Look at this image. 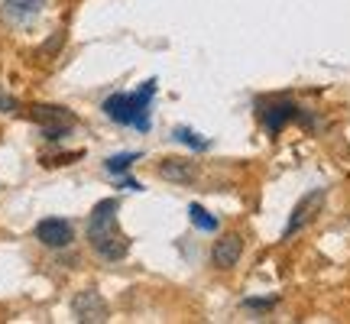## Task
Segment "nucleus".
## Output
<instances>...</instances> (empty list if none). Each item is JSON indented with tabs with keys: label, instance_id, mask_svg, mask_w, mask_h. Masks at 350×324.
I'll return each instance as SVG.
<instances>
[{
	"label": "nucleus",
	"instance_id": "4",
	"mask_svg": "<svg viewBox=\"0 0 350 324\" xmlns=\"http://www.w3.org/2000/svg\"><path fill=\"white\" fill-rule=\"evenodd\" d=\"M325 201H327V188H312L308 195H301V201L295 204V211H292V217H288L286 230H282V240H292L295 234H301V230L321 214Z\"/></svg>",
	"mask_w": 350,
	"mask_h": 324
},
{
	"label": "nucleus",
	"instance_id": "12",
	"mask_svg": "<svg viewBox=\"0 0 350 324\" xmlns=\"http://www.w3.org/2000/svg\"><path fill=\"white\" fill-rule=\"evenodd\" d=\"M175 139L185 143V146H191V150H208V146H211V139L195 133V130H188V126H178V130H175Z\"/></svg>",
	"mask_w": 350,
	"mask_h": 324
},
{
	"label": "nucleus",
	"instance_id": "16",
	"mask_svg": "<svg viewBox=\"0 0 350 324\" xmlns=\"http://www.w3.org/2000/svg\"><path fill=\"white\" fill-rule=\"evenodd\" d=\"M62 33H55V36H52L49 39V42H46V46H42V55H49V52H55V49H59V46H62Z\"/></svg>",
	"mask_w": 350,
	"mask_h": 324
},
{
	"label": "nucleus",
	"instance_id": "9",
	"mask_svg": "<svg viewBox=\"0 0 350 324\" xmlns=\"http://www.w3.org/2000/svg\"><path fill=\"white\" fill-rule=\"evenodd\" d=\"M159 178L175 182V185H191L198 178V169H195V162L188 159H163L159 162Z\"/></svg>",
	"mask_w": 350,
	"mask_h": 324
},
{
	"label": "nucleus",
	"instance_id": "7",
	"mask_svg": "<svg viewBox=\"0 0 350 324\" xmlns=\"http://www.w3.org/2000/svg\"><path fill=\"white\" fill-rule=\"evenodd\" d=\"M36 240L49 249H62L75 240V230H72V224L62 221V217H46V221L36 224Z\"/></svg>",
	"mask_w": 350,
	"mask_h": 324
},
{
	"label": "nucleus",
	"instance_id": "17",
	"mask_svg": "<svg viewBox=\"0 0 350 324\" xmlns=\"http://www.w3.org/2000/svg\"><path fill=\"white\" fill-rule=\"evenodd\" d=\"M120 185H124V188H133V191H137L139 182H133V178H120Z\"/></svg>",
	"mask_w": 350,
	"mask_h": 324
},
{
	"label": "nucleus",
	"instance_id": "5",
	"mask_svg": "<svg viewBox=\"0 0 350 324\" xmlns=\"http://www.w3.org/2000/svg\"><path fill=\"white\" fill-rule=\"evenodd\" d=\"M299 117H301V107L288 98H275V100L260 104V120H262V126H266V133H273V137L275 133H282L286 124L299 120Z\"/></svg>",
	"mask_w": 350,
	"mask_h": 324
},
{
	"label": "nucleus",
	"instance_id": "1",
	"mask_svg": "<svg viewBox=\"0 0 350 324\" xmlns=\"http://www.w3.org/2000/svg\"><path fill=\"white\" fill-rule=\"evenodd\" d=\"M117 211H120V201L117 198H104L94 204V211L88 217V243L98 253L100 260L117 262L130 253V240L124 237V230L117 224Z\"/></svg>",
	"mask_w": 350,
	"mask_h": 324
},
{
	"label": "nucleus",
	"instance_id": "6",
	"mask_svg": "<svg viewBox=\"0 0 350 324\" xmlns=\"http://www.w3.org/2000/svg\"><path fill=\"white\" fill-rule=\"evenodd\" d=\"M72 312H75V318L81 324H104L107 314H111V308H107V301H104L100 292L85 288V292H78L75 299H72Z\"/></svg>",
	"mask_w": 350,
	"mask_h": 324
},
{
	"label": "nucleus",
	"instance_id": "3",
	"mask_svg": "<svg viewBox=\"0 0 350 324\" xmlns=\"http://www.w3.org/2000/svg\"><path fill=\"white\" fill-rule=\"evenodd\" d=\"M29 120L39 124L46 139H62L78 126L75 113L68 111V107H59V104H33L29 107Z\"/></svg>",
	"mask_w": 350,
	"mask_h": 324
},
{
	"label": "nucleus",
	"instance_id": "10",
	"mask_svg": "<svg viewBox=\"0 0 350 324\" xmlns=\"http://www.w3.org/2000/svg\"><path fill=\"white\" fill-rule=\"evenodd\" d=\"M42 0H7L3 3V20L7 23H29V20H36L39 13H42Z\"/></svg>",
	"mask_w": 350,
	"mask_h": 324
},
{
	"label": "nucleus",
	"instance_id": "15",
	"mask_svg": "<svg viewBox=\"0 0 350 324\" xmlns=\"http://www.w3.org/2000/svg\"><path fill=\"white\" fill-rule=\"evenodd\" d=\"M0 111L13 113V111H20V104H16V98H10V94H3V91H0Z\"/></svg>",
	"mask_w": 350,
	"mask_h": 324
},
{
	"label": "nucleus",
	"instance_id": "2",
	"mask_svg": "<svg viewBox=\"0 0 350 324\" xmlns=\"http://www.w3.org/2000/svg\"><path fill=\"white\" fill-rule=\"evenodd\" d=\"M156 94V81H146L139 87L137 94H111L104 100V113L111 117L113 124H124V126H137L139 133L150 130V100Z\"/></svg>",
	"mask_w": 350,
	"mask_h": 324
},
{
	"label": "nucleus",
	"instance_id": "13",
	"mask_svg": "<svg viewBox=\"0 0 350 324\" xmlns=\"http://www.w3.org/2000/svg\"><path fill=\"white\" fill-rule=\"evenodd\" d=\"M137 159H139V152H120V156H111V159L104 162V169L111 175H124Z\"/></svg>",
	"mask_w": 350,
	"mask_h": 324
},
{
	"label": "nucleus",
	"instance_id": "11",
	"mask_svg": "<svg viewBox=\"0 0 350 324\" xmlns=\"http://www.w3.org/2000/svg\"><path fill=\"white\" fill-rule=\"evenodd\" d=\"M188 217H191V224L198 227V230H208V234L217 230V217H214L211 211H204L201 204H191V208H188Z\"/></svg>",
	"mask_w": 350,
	"mask_h": 324
},
{
	"label": "nucleus",
	"instance_id": "8",
	"mask_svg": "<svg viewBox=\"0 0 350 324\" xmlns=\"http://www.w3.org/2000/svg\"><path fill=\"white\" fill-rule=\"evenodd\" d=\"M240 256H243V237L240 234H224L211 249V262L217 269H234Z\"/></svg>",
	"mask_w": 350,
	"mask_h": 324
},
{
	"label": "nucleus",
	"instance_id": "14",
	"mask_svg": "<svg viewBox=\"0 0 350 324\" xmlns=\"http://www.w3.org/2000/svg\"><path fill=\"white\" fill-rule=\"evenodd\" d=\"M243 308H250V312H269L279 305V295H266V299H243L240 301Z\"/></svg>",
	"mask_w": 350,
	"mask_h": 324
}]
</instances>
